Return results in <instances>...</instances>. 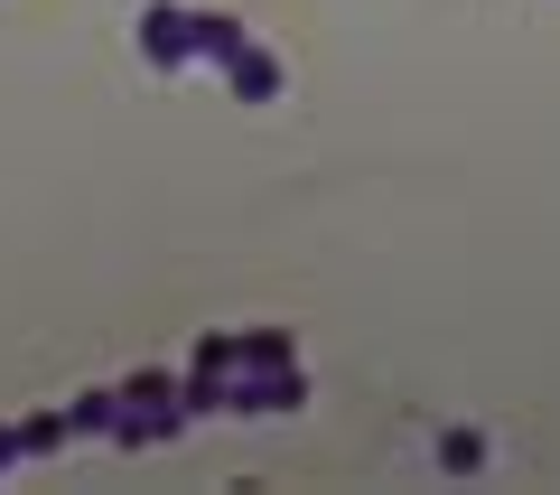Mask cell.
<instances>
[{"mask_svg":"<svg viewBox=\"0 0 560 495\" xmlns=\"http://www.w3.org/2000/svg\"><path fill=\"white\" fill-rule=\"evenodd\" d=\"M440 458L467 476V468H486V439H477V430H448V439H440Z\"/></svg>","mask_w":560,"mask_h":495,"instance_id":"obj_2","label":"cell"},{"mask_svg":"<svg viewBox=\"0 0 560 495\" xmlns=\"http://www.w3.org/2000/svg\"><path fill=\"white\" fill-rule=\"evenodd\" d=\"M234 94H243V103H271V94H280V66L243 47V57H234Z\"/></svg>","mask_w":560,"mask_h":495,"instance_id":"obj_1","label":"cell"}]
</instances>
